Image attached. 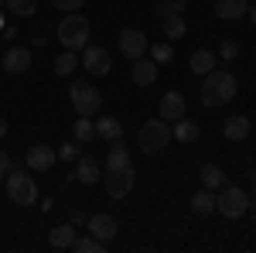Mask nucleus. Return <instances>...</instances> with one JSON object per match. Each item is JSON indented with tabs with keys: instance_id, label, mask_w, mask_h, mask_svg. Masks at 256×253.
Here are the masks:
<instances>
[{
	"instance_id": "obj_12",
	"label": "nucleus",
	"mask_w": 256,
	"mask_h": 253,
	"mask_svg": "<svg viewBox=\"0 0 256 253\" xmlns=\"http://www.w3.org/2000/svg\"><path fill=\"white\" fill-rule=\"evenodd\" d=\"M55 157H58V151L52 147V144H34V147H28V168L31 171H52L55 168Z\"/></svg>"
},
{
	"instance_id": "obj_18",
	"label": "nucleus",
	"mask_w": 256,
	"mask_h": 253,
	"mask_svg": "<svg viewBox=\"0 0 256 253\" xmlns=\"http://www.w3.org/2000/svg\"><path fill=\"white\" fill-rule=\"evenodd\" d=\"M72 239H76V226H72V222H62V226H55V229L48 233L52 250H72Z\"/></svg>"
},
{
	"instance_id": "obj_41",
	"label": "nucleus",
	"mask_w": 256,
	"mask_h": 253,
	"mask_svg": "<svg viewBox=\"0 0 256 253\" xmlns=\"http://www.w3.org/2000/svg\"><path fill=\"white\" fill-rule=\"evenodd\" d=\"M0 4H4V0H0Z\"/></svg>"
},
{
	"instance_id": "obj_16",
	"label": "nucleus",
	"mask_w": 256,
	"mask_h": 253,
	"mask_svg": "<svg viewBox=\"0 0 256 253\" xmlns=\"http://www.w3.org/2000/svg\"><path fill=\"white\" fill-rule=\"evenodd\" d=\"M250 11V0H216V18L218 21H242Z\"/></svg>"
},
{
	"instance_id": "obj_20",
	"label": "nucleus",
	"mask_w": 256,
	"mask_h": 253,
	"mask_svg": "<svg viewBox=\"0 0 256 253\" xmlns=\"http://www.w3.org/2000/svg\"><path fill=\"white\" fill-rule=\"evenodd\" d=\"M76 178H79L82 185H96L102 171H99V161L96 157H79V164H76Z\"/></svg>"
},
{
	"instance_id": "obj_25",
	"label": "nucleus",
	"mask_w": 256,
	"mask_h": 253,
	"mask_svg": "<svg viewBox=\"0 0 256 253\" xmlns=\"http://www.w3.org/2000/svg\"><path fill=\"white\" fill-rule=\"evenodd\" d=\"M4 7H7L14 18H34V11H38V0H4Z\"/></svg>"
},
{
	"instance_id": "obj_22",
	"label": "nucleus",
	"mask_w": 256,
	"mask_h": 253,
	"mask_svg": "<svg viewBox=\"0 0 256 253\" xmlns=\"http://www.w3.org/2000/svg\"><path fill=\"white\" fill-rule=\"evenodd\" d=\"M171 137L174 140H181V144H195L198 137H202V130H198V123L195 120H174V130H171Z\"/></svg>"
},
{
	"instance_id": "obj_19",
	"label": "nucleus",
	"mask_w": 256,
	"mask_h": 253,
	"mask_svg": "<svg viewBox=\"0 0 256 253\" xmlns=\"http://www.w3.org/2000/svg\"><path fill=\"white\" fill-rule=\"evenodd\" d=\"M198 178H202V188H212V192H218V188L229 185V178H226V171H222L218 164H205V168L198 171Z\"/></svg>"
},
{
	"instance_id": "obj_2",
	"label": "nucleus",
	"mask_w": 256,
	"mask_h": 253,
	"mask_svg": "<svg viewBox=\"0 0 256 253\" xmlns=\"http://www.w3.org/2000/svg\"><path fill=\"white\" fill-rule=\"evenodd\" d=\"M55 35H58V41L65 45V52H82V48L89 45V38H92V28H89V21L82 18L79 11H72V14H65V18L58 21Z\"/></svg>"
},
{
	"instance_id": "obj_36",
	"label": "nucleus",
	"mask_w": 256,
	"mask_h": 253,
	"mask_svg": "<svg viewBox=\"0 0 256 253\" xmlns=\"http://www.w3.org/2000/svg\"><path fill=\"white\" fill-rule=\"evenodd\" d=\"M4 38H7V41L18 38V28H14V24H4Z\"/></svg>"
},
{
	"instance_id": "obj_1",
	"label": "nucleus",
	"mask_w": 256,
	"mask_h": 253,
	"mask_svg": "<svg viewBox=\"0 0 256 253\" xmlns=\"http://www.w3.org/2000/svg\"><path fill=\"white\" fill-rule=\"evenodd\" d=\"M236 89H239V82H236L232 72H218V69H212V72L205 76V82H202L198 96H202L205 106L218 110V106H226V103H232V99H236Z\"/></svg>"
},
{
	"instance_id": "obj_23",
	"label": "nucleus",
	"mask_w": 256,
	"mask_h": 253,
	"mask_svg": "<svg viewBox=\"0 0 256 253\" xmlns=\"http://www.w3.org/2000/svg\"><path fill=\"white\" fill-rule=\"evenodd\" d=\"M188 65H192V72H195V76H208V72L216 69V55H212L208 48H198V52H192Z\"/></svg>"
},
{
	"instance_id": "obj_9",
	"label": "nucleus",
	"mask_w": 256,
	"mask_h": 253,
	"mask_svg": "<svg viewBox=\"0 0 256 253\" xmlns=\"http://www.w3.org/2000/svg\"><path fill=\"white\" fill-rule=\"evenodd\" d=\"M102 185H106L110 198H126V195L134 192V185H137L134 164H130V168H120V171H106V175H102Z\"/></svg>"
},
{
	"instance_id": "obj_31",
	"label": "nucleus",
	"mask_w": 256,
	"mask_h": 253,
	"mask_svg": "<svg viewBox=\"0 0 256 253\" xmlns=\"http://www.w3.org/2000/svg\"><path fill=\"white\" fill-rule=\"evenodd\" d=\"M160 24H164V38H181V35L188 31V24H184V18H181V14H174V18H164Z\"/></svg>"
},
{
	"instance_id": "obj_26",
	"label": "nucleus",
	"mask_w": 256,
	"mask_h": 253,
	"mask_svg": "<svg viewBox=\"0 0 256 253\" xmlns=\"http://www.w3.org/2000/svg\"><path fill=\"white\" fill-rule=\"evenodd\" d=\"M184 11V0H160V4H154V18L158 21H164V18H174V14H181Z\"/></svg>"
},
{
	"instance_id": "obj_27",
	"label": "nucleus",
	"mask_w": 256,
	"mask_h": 253,
	"mask_svg": "<svg viewBox=\"0 0 256 253\" xmlns=\"http://www.w3.org/2000/svg\"><path fill=\"white\" fill-rule=\"evenodd\" d=\"M72 134H76V140L89 144V140H96V123H92L89 117H79V120H76V127H72Z\"/></svg>"
},
{
	"instance_id": "obj_32",
	"label": "nucleus",
	"mask_w": 256,
	"mask_h": 253,
	"mask_svg": "<svg viewBox=\"0 0 256 253\" xmlns=\"http://www.w3.org/2000/svg\"><path fill=\"white\" fill-rule=\"evenodd\" d=\"M218 55H222L226 62H236L239 59V41L236 38H226L222 45H218Z\"/></svg>"
},
{
	"instance_id": "obj_34",
	"label": "nucleus",
	"mask_w": 256,
	"mask_h": 253,
	"mask_svg": "<svg viewBox=\"0 0 256 253\" xmlns=\"http://www.w3.org/2000/svg\"><path fill=\"white\" fill-rule=\"evenodd\" d=\"M52 4H55V11L72 14V11H82V4H86V0H52Z\"/></svg>"
},
{
	"instance_id": "obj_30",
	"label": "nucleus",
	"mask_w": 256,
	"mask_h": 253,
	"mask_svg": "<svg viewBox=\"0 0 256 253\" xmlns=\"http://www.w3.org/2000/svg\"><path fill=\"white\" fill-rule=\"evenodd\" d=\"M76 69H79V55L76 52H65V55L55 59V76H72Z\"/></svg>"
},
{
	"instance_id": "obj_5",
	"label": "nucleus",
	"mask_w": 256,
	"mask_h": 253,
	"mask_svg": "<svg viewBox=\"0 0 256 253\" xmlns=\"http://www.w3.org/2000/svg\"><path fill=\"white\" fill-rule=\"evenodd\" d=\"M4 181H7V198L14 205H34L38 202V185H34V178L28 175V171H14L10 168V175L4 178Z\"/></svg>"
},
{
	"instance_id": "obj_13",
	"label": "nucleus",
	"mask_w": 256,
	"mask_h": 253,
	"mask_svg": "<svg viewBox=\"0 0 256 253\" xmlns=\"http://www.w3.org/2000/svg\"><path fill=\"white\" fill-rule=\"evenodd\" d=\"M184 110H188V99H184V93L171 89V93H164V96H160V120L174 123V120L184 117Z\"/></svg>"
},
{
	"instance_id": "obj_24",
	"label": "nucleus",
	"mask_w": 256,
	"mask_h": 253,
	"mask_svg": "<svg viewBox=\"0 0 256 253\" xmlns=\"http://www.w3.org/2000/svg\"><path fill=\"white\" fill-rule=\"evenodd\" d=\"M192 212L195 215H212L216 212V192L212 188H202L192 195Z\"/></svg>"
},
{
	"instance_id": "obj_35",
	"label": "nucleus",
	"mask_w": 256,
	"mask_h": 253,
	"mask_svg": "<svg viewBox=\"0 0 256 253\" xmlns=\"http://www.w3.org/2000/svg\"><path fill=\"white\" fill-rule=\"evenodd\" d=\"M10 168H14L10 154H7V151H0V178H7V175H10Z\"/></svg>"
},
{
	"instance_id": "obj_38",
	"label": "nucleus",
	"mask_w": 256,
	"mask_h": 253,
	"mask_svg": "<svg viewBox=\"0 0 256 253\" xmlns=\"http://www.w3.org/2000/svg\"><path fill=\"white\" fill-rule=\"evenodd\" d=\"M246 14H250V21L256 24V4H250V11H246Z\"/></svg>"
},
{
	"instance_id": "obj_17",
	"label": "nucleus",
	"mask_w": 256,
	"mask_h": 253,
	"mask_svg": "<svg viewBox=\"0 0 256 253\" xmlns=\"http://www.w3.org/2000/svg\"><path fill=\"white\" fill-rule=\"evenodd\" d=\"M250 130H253V123H250V117H229L226 123H222V134H226V140H246L250 137Z\"/></svg>"
},
{
	"instance_id": "obj_40",
	"label": "nucleus",
	"mask_w": 256,
	"mask_h": 253,
	"mask_svg": "<svg viewBox=\"0 0 256 253\" xmlns=\"http://www.w3.org/2000/svg\"><path fill=\"white\" fill-rule=\"evenodd\" d=\"M0 31H4V14H0Z\"/></svg>"
},
{
	"instance_id": "obj_10",
	"label": "nucleus",
	"mask_w": 256,
	"mask_h": 253,
	"mask_svg": "<svg viewBox=\"0 0 256 253\" xmlns=\"http://www.w3.org/2000/svg\"><path fill=\"white\" fill-rule=\"evenodd\" d=\"M0 69H4L7 76H24V72L31 69V52L20 48V45H10V48L4 52V59H0Z\"/></svg>"
},
{
	"instance_id": "obj_29",
	"label": "nucleus",
	"mask_w": 256,
	"mask_h": 253,
	"mask_svg": "<svg viewBox=\"0 0 256 253\" xmlns=\"http://www.w3.org/2000/svg\"><path fill=\"white\" fill-rule=\"evenodd\" d=\"M147 52H150V59L158 62V65H168V62H174V48H171L168 41H158V45H147Z\"/></svg>"
},
{
	"instance_id": "obj_33",
	"label": "nucleus",
	"mask_w": 256,
	"mask_h": 253,
	"mask_svg": "<svg viewBox=\"0 0 256 253\" xmlns=\"http://www.w3.org/2000/svg\"><path fill=\"white\" fill-rule=\"evenodd\" d=\"M58 157H62V161H79V144H76V140L58 144Z\"/></svg>"
},
{
	"instance_id": "obj_28",
	"label": "nucleus",
	"mask_w": 256,
	"mask_h": 253,
	"mask_svg": "<svg viewBox=\"0 0 256 253\" xmlns=\"http://www.w3.org/2000/svg\"><path fill=\"white\" fill-rule=\"evenodd\" d=\"M72 250L76 253H102L106 243H99L96 236H76V239H72Z\"/></svg>"
},
{
	"instance_id": "obj_39",
	"label": "nucleus",
	"mask_w": 256,
	"mask_h": 253,
	"mask_svg": "<svg viewBox=\"0 0 256 253\" xmlns=\"http://www.w3.org/2000/svg\"><path fill=\"white\" fill-rule=\"evenodd\" d=\"M250 181H253V188H256V168H253V171H250Z\"/></svg>"
},
{
	"instance_id": "obj_14",
	"label": "nucleus",
	"mask_w": 256,
	"mask_h": 253,
	"mask_svg": "<svg viewBox=\"0 0 256 253\" xmlns=\"http://www.w3.org/2000/svg\"><path fill=\"white\" fill-rule=\"evenodd\" d=\"M134 157H130V147L123 144V137L110 140V154H106V171H120V168H130Z\"/></svg>"
},
{
	"instance_id": "obj_21",
	"label": "nucleus",
	"mask_w": 256,
	"mask_h": 253,
	"mask_svg": "<svg viewBox=\"0 0 256 253\" xmlns=\"http://www.w3.org/2000/svg\"><path fill=\"white\" fill-rule=\"evenodd\" d=\"M96 123V137L99 140H116V137H123V123H120L116 117H99V120H92Z\"/></svg>"
},
{
	"instance_id": "obj_3",
	"label": "nucleus",
	"mask_w": 256,
	"mask_h": 253,
	"mask_svg": "<svg viewBox=\"0 0 256 253\" xmlns=\"http://www.w3.org/2000/svg\"><path fill=\"white\" fill-rule=\"evenodd\" d=\"M171 140H174V137H171V123L160 120V117L140 123V130H137V147L144 154H160Z\"/></svg>"
},
{
	"instance_id": "obj_6",
	"label": "nucleus",
	"mask_w": 256,
	"mask_h": 253,
	"mask_svg": "<svg viewBox=\"0 0 256 253\" xmlns=\"http://www.w3.org/2000/svg\"><path fill=\"white\" fill-rule=\"evenodd\" d=\"M250 209V195L236 188V185H226V188H218L216 192V212L226 215V219H239V215H246Z\"/></svg>"
},
{
	"instance_id": "obj_15",
	"label": "nucleus",
	"mask_w": 256,
	"mask_h": 253,
	"mask_svg": "<svg viewBox=\"0 0 256 253\" xmlns=\"http://www.w3.org/2000/svg\"><path fill=\"white\" fill-rule=\"evenodd\" d=\"M130 76H134V82H137L140 89H147V86H154L158 82V62L154 59H137L134 62V69H130Z\"/></svg>"
},
{
	"instance_id": "obj_8",
	"label": "nucleus",
	"mask_w": 256,
	"mask_h": 253,
	"mask_svg": "<svg viewBox=\"0 0 256 253\" xmlns=\"http://www.w3.org/2000/svg\"><path fill=\"white\" fill-rule=\"evenodd\" d=\"M116 45L130 62H137V59L147 55V45H150V41H147V35H144L140 28H123V31L116 35Z\"/></svg>"
},
{
	"instance_id": "obj_11",
	"label": "nucleus",
	"mask_w": 256,
	"mask_h": 253,
	"mask_svg": "<svg viewBox=\"0 0 256 253\" xmlns=\"http://www.w3.org/2000/svg\"><path fill=\"white\" fill-rule=\"evenodd\" d=\"M86 226H89V236H96L99 243H106V246L116 239V219H113L110 212L89 215V219H86Z\"/></svg>"
},
{
	"instance_id": "obj_37",
	"label": "nucleus",
	"mask_w": 256,
	"mask_h": 253,
	"mask_svg": "<svg viewBox=\"0 0 256 253\" xmlns=\"http://www.w3.org/2000/svg\"><path fill=\"white\" fill-rule=\"evenodd\" d=\"M4 137H7V120L0 117V140H4Z\"/></svg>"
},
{
	"instance_id": "obj_7",
	"label": "nucleus",
	"mask_w": 256,
	"mask_h": 253,
	"mask_svg": "<svg viewBox=\"0 0 256 253\" xmlns=\"http://www.w3.org/2000/svg\"><path fill=\"white\" fill-rule=\"evenodd\" d=\"M79 65L89 72V76H110V69H113V59H110V52L102 48V45H86L82 48V59Z\"/></svg>"
},
{
	"instance_id": "obj_4",
	"label": "nucleus",
	"mask_w": 256,
	"mask_h": 253,
	"mask_svg": "<svg viewBox=\"0 0 256 253\" xmlns=\"http://www.w3.org/2000/svg\"><path fill=\"white\" fill-rule=\"evenodd\" d=\"M68 99H72V106H76L79 117H96L99 110H102V93H99L96 86H89V82H79V79L68 86Z\"/></svg>"
}]
</instances>
